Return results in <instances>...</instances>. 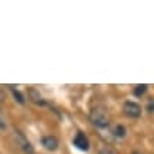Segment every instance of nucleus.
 <instances>
[{
	"mask_svg": "<svg viewBox=\"0 0 154 154\" xmlns=\"http://www.w3.org/2000/svg\"><path fill=\"white\" fill-rule=\"evenodd\" d=\"M89 119L92 122V125L96 126L98 129H107L110 126V119L107 116L103 109H99V107H95L91 110L89 113Z\"/></svg>",
	"mask_w": 154,
	"mask_h": 154,
	"instance_id": "nucleus-1",
	"label": "nucleus"
},
{
	"mask_svg": "<svg viewBox=\"0 0 154 154\" xmlns=\"http://www.w3.org/2000/svg\"><path fill=\"white\" fill-rule=\"evenodd\" d=\"M123 113H125L127 117H130V119H137V117L141 116V106L139 103L127 100V102H125V105H123Z\"/></svg>",
	"mask_w": 154,
	"mask_h": 154,
	"instance_id": "nucleus-2",
	"label": "nucleus"
},
{
	"mask_svg": "<svg viewBox=\"0 0 154 154\" xmlns=\"http://www.w3.org/2000/svg\"><path fill=\"white\" fill-rule=\"evenodd\" d=\"M74 146L76 147V149L82 150V151H88L89 147H91L88 137H86L85 133H82V131H78L76 136L74 137Z\"/></svg>",
	"mask_w": 154,
	"mask_h": 154,
	"instance_id": "nucleus-3",
	"label": "nucleus"
},
{
	"mask_svg": "<svg viewBox=\"0 0 154 154\" xmlns=\"http://www.w3.org/2000/svg\"><path fill=\"white\" fill-rule=\"evenodd\" d=\"M41 144L48 151H55L58 149V146H60V141H58L55 136H44L41 139Z\"/></svg>",
	"mask_w": 154,
	"mask_h": 154,
	"instance_id": "nucleus-4",
	"label": "nucleus"
},
{
	"mask_svg": "<svg viewBox=\"0 0 154 154\" xmlns=\"http://www.w3.org/2000/svg\"><path fill=\"white\" fill-rule=\"evenodd\" d=\"M28 99L35 105H45V100L42 99L40 91H37L35 88H30L28 89Z\"/></svg>",
	"mask_w": 154,
	"mask_h": 154,
	"instance_id": "nucleus-5",
	"label": "nucleus"
},
{
	"mask_svg": "<svg viewBox=\"0 0 154 154\" xmlns=\"http://www.w3.org/2000/svg\"><path fill=\"white\" fill-rule=\"evenodd\" d=\"M17 136H19V144H20V147H21V150H23L26 154H33L34 149H33V146H31V143H30L23 134L17 133Z\"/></svg>",
	"mask_w": 154,
	"mask_h": 154,
	"instance_id": "nucleus-6",
	"label": "nucleus"
},
{
	"mask_svg": "<svg viewBox=\"0 0 154 154\" xmlns=\"http://www.w3.org/2000/svg\"><path fill=\"white\" fill-rule=\"evenodd\" d=\"M110 133H112L116 139H123V137L126 136L127 130L123 125H115V126H112V129H110Z\"/></svg>",
	"mask_w": 154,
	"mask_h": 154,
	"instance_id": "nucleus-7",
	"label": "nucleus"
},
{
	"mask_svg": "<svg viewBox=\"0 0 154 154\" xmlns=\"http://www.w3.org/2000/svg\"><path fill=\"white\" fill-rule=\"evenodd\" d=\"M10 89H11V94H13L14 99H16V100H17L20 105H24V103H26V98H24V95L21 94L20 91H16L13 86H10Z\"/></svg>",
	"mask_w": 154,
	"mask_h": 154,
	"instance_id": "nucleus-8",
	"label": "nucleus"
},
{
	"mask_svg": "<svg viewBox=\"0 0 154 154\" xmlns=\"http://www.w3.org/2000/svg\"><path fill=\"white\" fill-rule=\"evenodd\" d=\"M146 91H147V85H137L134 89H133V95L137 96V98H141L143 95L146 94Z\"/></svg>",
	"mask_w": 154,
	"mask_h": 154,
	"instance_id": "nucleus-9",
	"label": "nucleus"
},
{
	"mask_svg": "<svg viewBox=\"0 0 154 154\" xmlns=\"http://www.w3.org/2000/svg\"><path fill=\"white\" fill-rule=\"evenodd\" d=\"M99 154H117L115 150H112V149H109V147H103L100 151H99Z\"/></svg>",
	"mask_w": 154,
	"mask_h": 154,
	"instance_id": "nucleus-10",
	"label": "nucleus"
},
{
	"mask_svg": "<svg viewBox=\"0 0 154 154\" xmlns=\"http://www.w3.org/2000/svg\"><path fill=\"white\" fill-rule=\"evenodd\" d=\"M146 109L149 110V112H154V99H150L149 102H147V106Z\"/></svg>",
	"mask_w": 154,
	"mask_h": 154,
	"instance_id": "nucleus-11",
	"label": "nucleus"
},
{
	"mask_svg": "<svg viewBox=\"0 0 154 154\" xmlns=\"http://www.w3.org/2000/svg\"><path fill=\"white\" fill-rule=\"evenodd\" d=\"M3 129H6V125L2 122V119H0V130H3Z\"/></svg>",
	"mask_w": 154,
	"mask_h": 154,
	"instance_id": "nucleus-12",
	"label": "nucleus"
}]
</instances>
